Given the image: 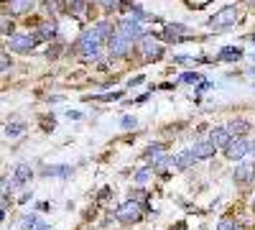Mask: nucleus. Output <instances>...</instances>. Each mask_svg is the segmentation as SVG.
<instances>
[{
    "label": "nucleus",
    "instance_id": "obj_1",
    "mask_svg": "<svg viewBox=\"0 0 255 230\" xmlns=\"http://www.w3.org/2000/svg\"><path fill=\"white\" fill-rule=\"evenodd\" d=\"M235 20H238V8H235V5H230V8H222L220 13L212 15V18L207 20V26H209V28H215V31H222V28L235 26Z\"/></svg>",
    "mask_w": 255,
    "mask_h": 230
},
{
    "label": "nucleus",
    "instance_id": "obj_2",
    "mask_svg": "<svg viewBox=\"0 0 255 230\" xmlns=\"http://www.w3.org/2000/svg\"><path fill=\"white\" fill-rule=\"evenodd\" d=\"M36 44L38 41L31 33H13V36H8V49L18 51V54H31L36 49Z\"/></svg>",
    "mask_w": 255,
    "mask_h": 230
},
{
    "label": "nucleus",
    "instance_id": "obj_3",
    "mask_svg": "<svg viewBox=\"0 0 255 230\" xmlns=\"http://www.w3.org/2000/svg\"><path fill=\"white\" fill-rule=\"evenodd\" d=\"M108 51H110V56H125L130 51V38L123 36L120 31H113L108 38Z\"/></svg>",
    "mask_w": 255,
    "mask_h": 230
},
{
    "label": "nucleus",
    "instance_id": "obj_4",
    "mask_svg": "<svg viewBox=\"0 0 255 230\" xmlns=\"http://www.w3.org/2000/svg\"><path fill=\"white\" fill-rule=\"evenodd\" d=\"M115 215H118V220H120V223H128V225H130V223H138L143 213H140L138 202H133V200H130V202H123V205L118 207V213H115Z\"/></svg>",
    "mask_w": 255,
    "mask_h": 230
},
{
    "label": "nucleus",
    "instance_id": "obj_5",
    "mask_svg": "<svg viewBox=\"0 0 255 230\" xmlns=\"http://www.w3.org/2000/svg\"><path fill=\"white\" fill-rule=\"evenodd\" d=\"M248 151H250V143L245 138H230V143L225 146V154L230 161H240Z\"/></svg>",
    "mask_w": 255,
    "mask_h": 230
},
{
    "label": "nucleus",
    "instance_id": "obj_6",
    "mask_svg": "<svg viewBox=\"0 0 255 230\" xmlns=\"http://www.w3.org/2000/svg\"><path fill=\"white\" fill-rule=\"evenodd\" d=\"M118 31H120L123 36H128L130 41H133V36H145L138 18H123V20H120V26H118Z\"/></svg>",
    "mask_w": 255,
    "mask_h": 230
},
{
    "label": "nucleus",
    "instance_id": "obj_7",
    "mask_svg": "<svg viewBox=\"0 0 255 230\" xmlns=\"http://www.w3.org/2000/svg\"><path fill=\"white\" fill-rule=\"evenodd\" d=\"M140 51H143V56H145L148 61H151V59H158V56L163 54L161 44H156L153 36H140Z\"/></svg>",
    "mask_w": 255,
    "mask_h": 230
},
{
    "label": "nucleus",
    "instance_id": "obj_8",
    "mask_svg": "<svg viewBox=\"0 0 255 230\" xmlns=\"http://www.w3.org/2000/svg\"><path fill=\"white\" fill-rule=\"evenodd\" d=\"M33 36H36V41H51V38H56V23H54V20H41V23L36 26V31H33Z\"/></svg>",
    "mask_w": 255,
    "mask_h": 230
},
{
    "label": "nucleus",
    "instance_id": "obj_9",
    "mask_svg": "<svg viewBox=\"0 0 255 230\" xmlns=\"http://www.w3.org/2000/svg\"><path fill=\"white\" fill-rule=\"evenodd\" d=\"M31 177H33L31 166H28V164H18V166H15V174H13V184H15V187H26V184L31 182Z\"/></svg>",
    "mask_w": 255,
    "mask_h": 230
},
{
    "label": "nucleus",
    "instance_id": "obj_10",
    "mask_svg": "<svg viewBox=\"0 0 255 230\" xmlns=\"http://www.w3.org/2000/svg\"><path fill=\"white\" fill-rule=\"evenodd\" d=\"M230 133H227V128H212V133H209V143L215 146V149H225V146L230 143Z\"/></svg>",
    "mask_w": 255,
    "mask_h": 230
},
{
    "label": "nucleus",
    "instance_id": "obj_11",
    "mask_svg": "<svg viewBox=\"0 0 255 230\" xmlns=\"http://www.w3.org/2000/svg\"><path fill=\"white\" fill-rule=\"evenodd\" d=\"M253 174H255V164H253V161H245V164H240L238 169H235V182L248 184V182L253 179Z\"/></svg>",
    "mask_w": 255,
    "mask_h": 230
},
{
    "label": "nucleus",
    "instance_id": "obj_12",
    "mask_svg": "<svg viewBox=\"0 0 255 230\" xmlns=\"http://www.w3.org/2000/svg\"><path fill=\"white\" fill-rule=\"evenodd\" d=\"M215 146H212L209 141H199L194 143V149H191V154H194V159H209V156H215Z\"/></svg>",
    "mask_w": 255,
    "mask_h": 230
},
{
    "label": "nucleus",
    "instance_id": "obj_13",
    "mask_svg": "<svg viewBox=\"0 0 255 230\" xmlns=\"http://www.w3.org/2000/svg\"><path fill=\"white\" fill-rule=\"evenodd\" d=\"M168 161H171L174 169H186V166H191L197 159H194V154H191V151H181V154H176L174 159H168Z\"/></svg>",
    "mask_w": 255,
    "mask_h": 230
},
{
    "label": "nucleus",
    "instance_id": "obj_14",
    "mask_svg": "<svg viewBox=\"0 0 255 230\" xmlns=\"http://www.w3.org/2000/svg\"><path fill=\"white\" fill-rule=\"evenodd\" d=\"M31 5H33V0H10L8 10H10V15H23L31 10Z\"/></svg>",
    "mask_w": 255,
    "mask_h": 230
},
{
    "label": "nucleus",
    "instance_id": "obj_15",
    "mask_svg": "<svg viewBox=\"0 0 255 230\" xmlns=\"http://www.w3.org/2000/svg\"><path fill=\"white\" fill-rule=\"evenodd\" d=\"M250 131V123H245V120H232L230 125H227V133L230 136H243V133H248Z\"/></svg>",
    "mask_w": 255,
    "mask_h": 230
},
{
    "label": "nucleus",
    "instance_id": "obj_16",
    "mask_svg": "<svg viewBox=\"0 0 255 230\" xmlns=\"http://www.w3.org/2000/svg\"><path fill=\"white\" fill-rule=\"evenodd\" d=\"M186 28L181 23H171V26H166V41H181L179 36H184Z\"/></svg>",
    "mask_w": 255,
    "mask_h": 230
},
{
    "label": "nucleus",
    "instance_id": "obj_17",
    "mask_svg": "<svg viewBox=\"0 0 255 230\" xmlns=\"http://www.w3.org/2000/svg\"><path fill=\"white\" fill-rule=\"evenodd\" d=\"M23 131H26V123H23V120H13V123L5 125V136H8V138H15V136H20Z\"/></svg>",
    "mask_w": 255,
    "mask_h": 230
},
{
    "label": "nucleus",
    "instance_id": "obj_18",
    "mask_svg": "<svg viewBox=\"0 0 255 230\" xmlns=\"http://www.w3.org/2000/svg\"><path fill=\"white\" fill-rule=\"evenodd\" d=\"M243 56V49H238V46H225L222 51H220V59L222 61H235V59H240Z\"/></svg>",
    "mask_w": 255,
    "mask_h": 230
},
{
    "label": "nucleus",
    "instance_id": "obj_19",
    "mask_svg": "<svg viewBox=\"0 0 255 230\" xmlns=\"http://www.w3.org/2000/svg\"><path fill=\"white\" fill-rule=\"evenodd\" d=\"M44 174H56V177H69L72 169L69 166H44Z\"/></svg>",
    "mask_w": 255,
    "mask_h": 230
},
{
    "label": "nucleus",
    "instance_id": "obj_20",
    "mask_svg": "<svg viewBox=\"0 0 255 230\" xmlns=\"http://www.w3.org/2000/svg\"><path fill=\"white\" fill-rule=\"evenodd\" d=\"M69 10L74 13V15H84V13H87V0H72V5H69Z\"/></svg>",
    "mask_w": 255,
    "mask_h": 230
},
{
    "label": "nucleus",
    "instance_id": "obj_21",
    "mask_svg": "<svg viewBox=\"0 0 255 230\" xmlns=\"http://www.w3.org/2000/svg\"><path fill=\"white\" fill-rule=\"evenodd\" d=\"M151 174H153V169H140V172H135L133 182H138V184H145L148 179H151Z\"/></svg>",
    "mask_w": 255,
    "mask_h": 230
},
{
    "label": "nucleus",
    "instance_id": "obj_22",
    "mask_svg": "<svg viewBox=\"0 0 255 230\" xmlns=\"http://www.w3.org/2000/svg\"><path fill=\"white\" fill-rule=\"evenodd\" d=\"M97 3L105 8V10H118L123 5V0H97Z\"/></svg>",
    "mask_w": 255,
    "mask_h": 230
},
{
    "label": "nucleus",
    "instance_id": "obj_23",
    "mask_svg": "<svg viewBox=\"0 0 255 230\" xmlns=\"http://www.w3.org/2000/svg\"><path fill=\"white\" fill-rule=\"evenodd\" d=\"M181 79L189 82V85H199V82H202V74H197V72H186Z\"/></svg>",
    "mask_w": 255,
    "mask_h": 230
},
{
    "label": "nucleus",
    "instance_id": "obj_24",
    "mask_svg": "<svg viewBox=\"0 0 255 230\" xmlns=\"http://www.w3.org/2000/svg\"><path fill=\"white\" fill-rule=\"evenodd\" d=\"M31 228H36V218L33 215H26L23 220H20V230H31Z\"/></svg>",
    "mask_w": 255,
    "mask_h": 230
},
{
    "label": "nucleus",
    "instance_id": "obj_25",
    "mask_svg": "<svg viewBox=\"0 0 255 230\" xmlns=\"http://www.w3.org/2000/svg\"><path fill=\"white\" fill-rule=\"evenodd\" d=\"M217 230H235V220H232V218H225V220L220 223Z\"/></svg>",
    "mask_w": 255,
    "mask_h": 230
},
{
    "label": "nucleus",
    "instance_id": "obj_26",
    "mask_svg": "<svg viewBox=\"0 0 255 230\" xmlns=\"http://www.w3.org/2000/svg\"><path fill=\"white\" fill-rule=\"evenodd\" d=\"M5 69H10V56L0 54V72H5Z\"/></svg>",
    "mask_w": 255,
    "mask_h": 230
},
{
    "label": "nucleus",
    "instance_id": "obj_27",
    "mask_svg": "<svg viewBox=\"0 0 255 230\" xmlns=\"http://www.w3.org/2000/svg\"><path fill=\"white\" fill-rule=\"evenodd\" d=\"M120 125H123V128H125V131H128V128H135V118H133V115H125Z\"/></svg>",
    "mask_w": 255,
    "mask_h": 230
},
{
    "label": "nucleus",
    "instance_id": "obj_28",
    "mask_svg": "<svg viewBox=\"0 0 255 230\" xmlns=\"http://www.w3.org/2000/svg\"><path fill=\"white\" fill-rule=\"evenodd\" d=\"M161 151H163V143H153V146H148V149H145V154H148V156L161 154Z\"/></svg>",
    "mask_w": 255,
    "mask_h": 230
},
{
    "label": "nucleus",
    "instance_id": "obj_29",
    "mask_svg": "<svg viewBox=\"0 0 255 230\" xmlns=\"http://www.w3.org/2000/svg\"><path fill=\"white\" fill-rule=\"evenodd\" d=\"M189 3L194 5V8H202V5H207V3H209V0H189Z\"/></svg>",
    "mask_w": 255,
    "mask_h": 230
},
{
    "label": "nucleus",
    "instance_id": "obj_30",
    "mask_svg": "<svg viewBox=\"0 0 255 230\" xmlns=\"http://www.w3.org/2000/svg\"><path fill=\"white\" fill-rule=\"evenodd\" d=\"M59 51H61V49H59V46H54V49H49V54H46V56H49V59H56V56H59Z\"/></svg>",
    "mask_w": 255,
    "mask_h": 230
},
{
    "label": "nucleus",
    "instance_id": "obj_31",
    "mask_svg": "<svg viewBox=\"0 0 255 230\" xmlns=\"http://www.w3.org/2000/svg\"><path fill=\"white\" fill-rule=\"evenodd\" d=\"M5 218V207H0V220H3Z\"/></svg>",
    "mask_w": 255,
    "mask_h": 230
},
{
    "label": "nucleus",
    "instance_id": "obj_32",
    "mask_svg": "<svg viewBox=\"0 0 255 230\" xmlns=\"http://www.w3.org/2000/svg\"><path fill=\"white\" fill-rule=\"evenodd\" d=\"M250 151H253V154H255V143H250Z\"/></svg>",
    "mask_w": 255,
    "mask_h": 230
},
{
    "label": "nucleus",
    "instance_id": "obj_33",
    "mask_svg": "<svg viewBox=\"0 0 255 230\" xmlns=\"http://www.w3.org/2000/svg\"><path fill=\"white\" fill-rule=\"evenodd\" d=\"M235 230H243V228H235Z\"/></svg>",
    "mask_w": 255,
    "mask_h": 230
},
{
    "label": "nucleus",
    "instance_id": "obj_34",
    "mask_svg": "<svg viewBox=\"0 0 255 230\" xmlns=\"http://www.w3.org/2000/svg\"><path fill=\"white\" fill-rule=\"evenodd\" d=\"M253 74H255V72H253Z\"/></svg>",
    "mask_w": 255,
    "mask_h": 230
}]
</instances>
